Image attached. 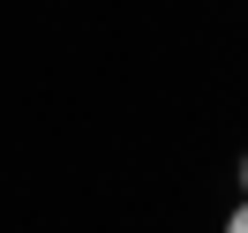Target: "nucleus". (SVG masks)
<instances>
[{"label": "nucleus", "instance_id": "nucleus-1", "mask_svg": "<svg viewBox=\"0 0 248 233\" xmlns=\"http://www.w3.org/2000/svg\"><path fill=\"white\" fill-rule=\"evenodd\" d=\"M226 233H248V196L233 203V218H226Z\"/></svg>", "mask_w": 248, "mask_h": 233}, {"label": "nucleus", "instance_id": "nucleus-2", "mask_svg": "<svg viewBox=\"0 0 248 233\" xmlns=\"http://www.w3.org/2000/svg\"><path fill=\"white\" fill-rule=\"evenodd\" d=\"M241 196H248V158H241Z\"/></svg>", "mask_w": 248, "mask_h": 233}]
</instances>
